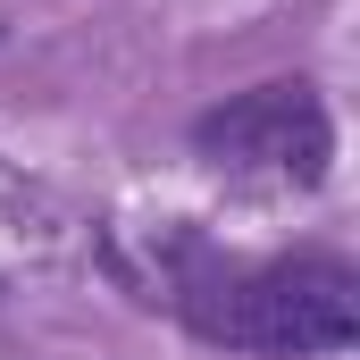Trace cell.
<instances>
[{
  "instance_id": "7a4b0ae2",
  "label": "cell",
  "mask_w": 360,
  "mask_h": 360,
  "mask_svg": "<svg viewBox=\"0 0 360 360\" xmlns=\"http://www.w3.org/2000/svg\"><path fill=\"white\" fill-rule=\"evenodd\" d=\"M193 143L218 160V168H269V176L319 184L327 176V151H335V126H327V101L285 76V84H252L235 92L226 109H210L193 126Z\"/></svg>"
},
{
  "instance_id": "6da1fadb",
  "label": "cell",
  "mask_w": 360,
  "mask_h": 360,
  "mask_svg": "<svg viewBox=\"0 0 360 360\" xmlns=\"http://www.w3.org/2000/svg\"><path fill=\"white\" fill-rule=\"evenodd\" d=\"M193 335L260 360H319L360 335V276L344 260H269L252 276H218L184 293Z\"/></svg>"
}]
</instances>
